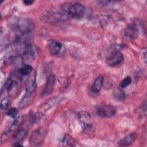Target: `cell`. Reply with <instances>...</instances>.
Instances as JSON below:
<instances>
[{
	"mask_svg": "<svg viewBox=\"0 0 147 147\" xmlns=\"http://www.w3.org/2000/svg\"><path fill=\"white\" fill-rule=\"evenodd\" d=\"M123 60L122 53L119 50L115 49L111 51L106 57V63L111 67L119 65Z\"/></svg>",
	"mask_w": 147,
	"mask_h": 147,
	"instance_id": "obj_5",
	"label": "cell"
},
{
	"mask_svg": "<svg viewBox=\"0 0 147 147\" xmlns=\"http://www.w3.org/2000/svg\"><path fill=\"white\" fill-rule=\"evenodd\" d=\"M48 45L49 52L52 55H58L61 49V43L56 40H49Z\"/></svg>",
	"mask_w": 147,
	"mask_h": 147,
	"instance_id": "obj_13",
	"label": "cell"
},
{
	"mask_svg": "<svg viewBox=\"0 0 147 147\" xmlns=\"http://www.w3.org/2000/svg\"><path fill=\"white\" fill-rule=\"evenodd\" d=\"M55 80L56 78L55 75H51L49 76L41 93V95L42 96L47 95L52 92L55 84Z\"/></svg>",
	"mask_w": 147,
	"mask_h": 147,
	"instance_id": "obj_10",
	"label": "cell"
},
{
	"mask_svg": "<svg viewBox=\"0 0 147 147\" xmlns=\"http://www.w3.org/2000/svg\"><path fill=\"white\" fill-rule=\"evenodd\" d=\"M61 142L64 146H73L76 145V142H75V140L72 137L68 134H65Z\"/></svg>",
	"mask_w": 147,
	"mask_h": 147,
	"instance_id": "obj_20",
	"label": "cell"
},
{
	"mask_svg": "<svg viewBox=\"0 0 147 147\" xmlns=\"http://www.w3.org/2000/svg\"><path fill=\"white\" fill-rule=\"evenodd\" d=\"M44 20L46 21V22L55 23L57 21L61 20H64L66 19V17L61 13H56L50 12L49 13H47L42 18Z\"/></svg>",
	"mask_w": 147,
	"mask_h": 147,
	"instance_id": "obj_11",
	"label": "cell"
},
{
	"mask_svg": "<svg viewBox=\"0 0 147 147\" xmlns=\"http://www.w3.org/2000/svg\"><path fill=\"white\" fill-rule=\"evenodd\" d=\"M86 11V7L80 3H68L61 7V14L66 18L80 20L84 16Z\"/></svg>",
	"mask_w": 147,
	"mask_h": 147,
	"instance_id": "obj_2",
	"label": "cell"
},
{
	"mask_svg": "<svg viewBox=\"0 0 147 147\" xmlns=\"http://www.w3.org/2000/svg\"><path fill=\"white\" fill-rule=\"evenodd\" d=\"M7 25L18 37H22L32 33L34 29V24L29 18L13 17L8 20Z\"/></svg>",
	"mask_w": 147,
	"mask_h": 147,
	"instance_id": "obj_1",
	"label": "cell"
},
{
	"mask_svg": "<svg viewBox=\"0 0 147 147\" xmlns=\"http://www.w3.org/2000/svg\"><path fill=\"white\" fill-rule=\"evenodd\" d=\"M131 81L132 80L130 76L125 77L121 82V84H120L121 87L122 88H125L127 87L130 84V83H131Z\"/></svg>",
	"mask_w": 147,
	"mask_h": 147,
	"instance_id": "obj_23",
	"label": "cell"
},
{
	"mask_svg": "<svg viewBox=\"0 0 147 147\" xmlns=\"http://www.w3.org/2000/svg\"><path fill=\"white\" fill-rule=\"evenodd\" d=\"M11 102V100L10 97H6L3 99H2L0 103V106L1 109L2 110L7 109L10 105Z\"/></svg>",
	"mask_w": 147,
	"mask_h": 147,
	"instance_id": "obj_22",
	"label": "cell"
},
{
	"mask_svg": "<svg viewBox=\"0 0 147 147\" xmlns=\"http://www.w3.org/2000/svg\"><path fill=\"white\" fill-rule=\"evenodd\" d=\"M103 80L104 78L102 75L98 76L95 79L90 88V92L91 93L92 95L96 96L99 94V92L103 84Z\"/></svg>",
	"mask_w": 147,
	"mask_h": 147,
	"instance_id": "obj_9",
	"label": "cell"
},
{
	"mask_svg": "<svg viewBox=\"0 0 147 147\" xmlns=\"http://www.w3.org/2000/svg\"><path fill=\"white\" fill-rule=\"evenodd\" d=\"M117 110L115 107L111 105H105L98 106L96 109V114L103 118H110L116 114Z\"/></svg>",
	"mask_w": 147,
	"mask_h": 147,
	"instance_id": "obj_6",
	"label": "cell"
},
{
	"mask_svg": "<svg viewBox=\"0 0 147 147\" xmlns=\"http://www.w3.org/2000/svg\"><path fill=\"white\" fill-rule=\"evenodd\" d=\"M137 134L136 133H131L118 141V145L120 146H128L133 144L137 138Z\"/></svg>",
	"mask_w": 147,
	"mask_h": 147,
	"instance_id": "obj_14",
	"label": "cell"
},
{
	"mask_svg": "<svg viewBox=\"0 0 147 147\" xmlns=\"http://www.w3.org/2000/svg\"><path fill=\"white\" fill-rule=\"evenodd\" d=\"M34 1H30V0H25V1H23V3L25 5H32Z\"/></svg>",
	"mask_w": 147,
	"mask_h": 147,
	"instance_id": "obj_25",
	"label": "cell"
},
{
	"mask_svg": "<svg viewBox=\"0 0 147 147\" xmlns=\"http://www.w3.org/2000/svg\"><path fill=\"white\" fill-rule=\"evenodd\" d=\"M60 98L57 96L49 98L46 101H45L42 105H40V106L39 107V109L41 111H47L55 105H57L59 102H60Z\"/></svg>",
	"mask_w": 147,
	"mask_h": 147,
	"instance_id": "obj_12",
	"label": "cell"
},
{
	"mask_svg": "<svg viewBox=\"0 0 147 147\" xmlns=\"http://www.w3.org/2000/svg\"><path fill=\"white\" fill-rule=\"evenodd\" d=\"M138 33V28L137 24L135 22H131L124 29L123 36L127 40L134 39L137 37Z\"/></svg>",
	"mask_w": 147,
	"mask_h": 147,
	"instance_id": "obj_8",
	"label": "cell"
},
{
	"mask_svg": "<svg viewBox=\"0 0 147 147\" xmlns=\"http://www.w3.org/2000/svg\"><path fill=\"white\" fill-rule=\"evenodd\" d=\"M27 128L25 127L24 126H20L17 129V130L15 131V134H14L13 140L15 143L20 142L26 135L28 133Z\"/></svg>",
	"mask_w": 147,
	"mask_h": 147,
	"instance_id": "obj_16",
	"label": "cell"
},
{
	"mask_svg": "<svg viewBox=\"0 0 147 147\" xmlns=\"http://www.w3.org/2000/svg\"><path fill=\"white\" fill-rule=\"evenodd\" d=\"M22 78L16 71L10 74L5 83V88L10 94L14 95L19 90Z\"/></svg>",
	"mask_w": 147,
	"mask_h": 147,
	"instance_id": "obj_3",
	"label": "cell"
},
{
	"mask_svg": "<svg viewBox=\"0 0 147 147\" xmlns=\"http://www.w3.org/2000/svg\"><path fill=\"white\" fill-rule=\"evenodd\" d=\"M32 70L33 67L30 65L25 64H22L16 72L22 78L24 76L29 75L32 72Z\"/></svg>",
	"mask_w": 147,
	"mask_h": 147,
	"instance_id": "obj_19",
	"label": "cell"
},
{
	"mask_svg": "<svg viewBox=\"0 0 147 147\" xmlns=\"http://www.w3.org/2000/svg\"><path fill=\"white\" fill-rule=\"evenodd\" d=\"M78 118L84 128L90 129L92 127V118L88 112L83 110L79 111L78 113Z\"/></svg>",
	"mask_w": 147,
	"mask_h": 147,
	"instance_id": "obj_7",
	"label": "cell"
},
{
	"mask_svg": "<svg viewBox=\"0 0 147 147\" xmlns=\"http://www.w3.org/2000/svg\"><path fill=\"white\" fill-rule=\"evenodd\" d=\"M45 119V116L41 113H32L29 116V123L31 125L38 123L42 122Z\"/></svg>",
	"mask_w": 147,
	"mask_h": 147,
	"instance_id": "obj_17",
	"label": "cell"
},
{
	"mask_svg": "<svg viewBox=\"0 0 147 147\" xmlns=\"http://www.w3.org/2000/svg\"><path fill=\"white\" fill-rule=\"evenodd\" d=\"M37 87L36 80V75L34 74L33 76H30L26 81L25 83V89L26 92L30 94H33L36 91Z\"/></svg>",
	"mask_w": 147,
	"mask_h": 147,
	"instance_id": "obj_15",
	"label": "cell"
},
{
	"mask_svg": "<svg viewBox=\"0 0 147 147\" xmlns=\"http://www.w3.org/2000/svg\"><path fill=\"white\" fill-rule=\"evenodd\" d=\"M32 95L33 94L25 92V94L23 95V96L20 100V102L18 103L19 107L21 109H22L26 106H28V105L31 103L32 100Z\"/></svg>",
	"mask_w": 147,
	"mask_h": 147,
	"instance_id": "obj_18",
	"label": "cell"
},
{
	"mask_svg": "<svg viewBox=\"0 0 147 147\" xmlns=\"http://www.w3.org/2000/svg\"><path fill=\"white\" fill-rule=\"evenodd\" d=\"M113 96L118 101H122L125 98V92L121 88H117L114 91Z\"/></svg>",
	"mask_w": 147,
	"mask_h": 147,
	"instance_id": "obj_21",
	"label": "cell"
},
{
	"mask_svg": "<svg viewBox=\"0 0 147 147\" xmlns=\"http://www.w3.org/2000/svg\"><path fill=\"white\" fill-rule=\"evenodd\" d=\"M17 109L15 107H11L7 112V115L12 118H15L17 115Z\"/></svg>",
	"mask_w": 147,
	"mask_h": 147,
	"instance_id": "obj_24",
	"label": "cell"
},
{
	"mask_svg": "<svg viewBox=\"0 0 147 147\" xmlns=\"http://www.w3.org/2000/svg\"><path fill=\"white\" fill-rule=\"evenodd\" d=\"M47 131L43 127H38L31 134L29 139V143L31 146H39L44 141Z\"/></svg>",
	"mask_w": 147,
	"mask_h": 147,
	"instance_id": "obj_4",
	"label": "cell"
}]
</instances>
